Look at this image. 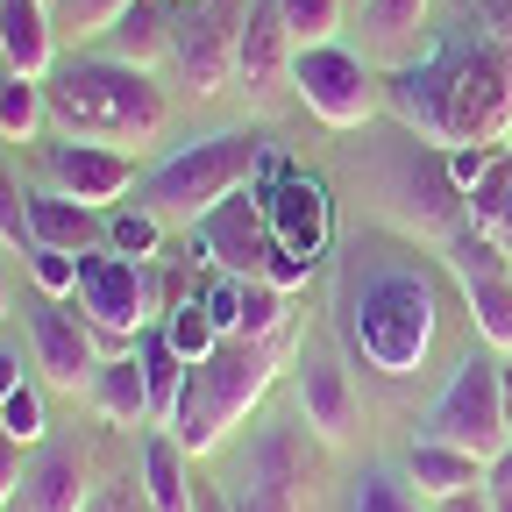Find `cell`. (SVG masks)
<instances>
[{
	"label": "cell",
	"instance_id": "18",
	"mask_svg": "<svg viewBox=\"0 0 512 512\" xmlns=\"http://www.w3.org/2000/svg\"><path fill=\"white\" fill-rule=\"evenodd\" d=\"M427 0H363V57L370 64H392V72H406V64L427 57Z\"/></svg>",
	"mask_w": 512,
	"mask_h": 512
},
{
	"label": "cell",
	"instance_id": "13",
	"mask_svg": "<svg viewBox=\"0 0 512 512\" xmlns=\"http://www.w3.org/2000/svg\"><path fill=\"white\" fill-rule=\"evenodd\" d=\"M43 171H50V185L64 192V200H79V207H93V214H114L121 192L136 185V164H128V150L72 143V136L43 150Z\"/></svg>",
	"mask_w": 512,
	"mask_h": 512
},
{
	"label": "cell",
	"instance_id": "25",
	"mask_svg": "<svg viewBox=\"0 0 512 512\" xmlns=\"http://www.w3.org/2000/svg\"><path fill=\"white\" fill-rule=\"evenodd\" d=\"M185 356L171 349V335L164 328H150L143 335V377H150V420H171L178 413V392H185Z\"/></svg>",
	"mask_w": 512,
	"mask_h": 512
},
{
	"label": "cell",
	"instance_id": "27",
	"mask_svg": "<svg viewBox=\"0 0 512 512\" xmlns=\"http://www.w3.org/2000/svg\"><path fill=\"white\" fill-rule=\"evenodd\" d=\"M235 335H249V342H278V335H285V285H271V278H242Z\"/></svg>",
	"mask_w": 512,
	"mask_h": 512
},
{
	"label": "cell",
	"instance_id": "28",
	"mask_svg": "<svg viewBox=\"0 0 512 512\" xmlns=\"http://www.w3.org/2000/svg\"><path fill=\"white\" fill-rule=\"evenodd\" d=\"M463 214H470L484 235H498V242L512 235V157H505V150H498V164L484 171V185L463 200Z\"/></svg>",
	"mask_w": 512,
	"mask_h": 512
},
{
	"label": "cell",
	"instance_id": "16",
	"mask_svg": "<svg viewBox=\"0 0 512 512\" xmlns=\"http://www.w3.org/2000/svg\"><path fill=\"white\" fill-rule=\"evenodd\" d=\"M299 420H306L313 441H328V448L356 434V384H349V370L328 349L299 356Z\"/></svg>",
	"mask_w": 512,
	"mask_h": 512
},
{
	"label": "cell",
	"instance_id": "5",
	"mask_svg": "<svg viewBox=\"0 0 512 512\" xmlns=\"http://www.w3.org/2000/svg\"><path fill=\"white\" fill-rule=\"evenodd\" d=\"M349 342L363 349L370 370L384 377H413L434 349V285L406 264L370 271L349 292Z\"/></svg>",
	"mask_w": 512,
	"mask_h": 512
},
{
	"label": "cell",
	"instance_id": "31",
	"mask_svg": "<svg viewBox=\"0 0 512 512\" xmlns=\"http://www.w3.org/2000/svg\"><path fill=\"white\" fill-rule=\"evenodd\" d=\"M349 512H420V491H413V477H399V470H363Z\"/></svg>",
	"mask_w": 512,
	"mask_h": 512
},
{
	"label": "cell",
	"instance_id": "38",
	"mask_svg": "<svg viewBox=\"0 0 512 512\" xmlns=\"http://www.w3.org/2000/svg\"><path fill=\"white\" fill-rule=\"evenodd\" d=\"M86 512H150V498H143V484H114V491H100Z\"/></svg>",
	"mask_w": 512,
	"mask_h": 512
},
{
	"label": "cell",
	"instance_id": "19",
	"mask_svg": "<svg viewBox=\"0 0 512 512\" xmlns=\"http://www.w3.org/2000/svg\"><path fill=\"white\" fill-rule=\"evenodd\" d=\"M93 484H86V456L79 448H43L22 477V512H86Z\"/></svg>",
	"mask_w": 512,
	"mask_h": 512
},
{
	"label": "cell",
	"instance_id": "1",
	"mask_svg": "<svg viewBox=\"0 0 512 512\" xmlns=\"http://www.w3.org/2000/svg\"><path fill=\"white\" fill-rule=\"evenodd\" d=\"M384 107L434 150H463V143L505 150V136H512V64L456 22L441 43H427L420 64L392 72Z\"/></svg>",
	"mask_w": 512,
	"mask_h": 512
},
{
	"label": "cell",
	"instance_id": "20",
	"mask_svg": "<svg viewBox=\"0 0 512 512\" xmlns=\"http://www.w3.org/2000/svg\"><path fill=\"white\" fill-rule=\"evenodd\" d=\"M29 235H36L43 249H72V256H86V249L107 242V221H100L93 207H79V200H64L57 185H43V192H29ZM36 242H29V249H36Z\"/></svg>",
	"mask_w": 512,
	"mask_h": 512
},
{
	"label": "cell",
	"instance_id": "30",
	"mask_svg": "<svg viewBox=\"0 0 512 512\" xmlns=\"http://www.w3.org/2000/svg\"><path fill=\"white\" fill-rule=\"evenodd\" d=\"M278 8H285V29L299 50L335 43V29H342V0H278Z\"/></svg>",
	"mask_w": 512,
	"mask_h": 512
},
{
	"label": "cell",
	"instance_id": "10",
	"mask_svg": "<svg viewBox=\"0 0 512 512\" xmlns=\"http://www.w3.org/2000/svg\"><path fill=\"white\" fill-rule=\"evenodd\" d=\"M448 271H456L463 299H470V320H477V335L512 356V249L484 228L470 235H448Z\"/></svg>",
	"mask_w": 512,
	"mask_h": 512
},
{
	"label": "cell",
	"instance_id": "4",
	"mask_svg": "<svg viewBox=\"0 0 512 512\" xmlns=\"http://www.w3.org/2000/svg\"><path fill=\"white\" fill-rule=\"evenodd\" d=\"M264 164V136H249V128H221V136H200L171 150L143 185H136V207L157 214L164 228H200L221 200H235V185Z\"/></svg>",
	"mask_w": 512,
	"mask_h": 512
},
{
	"label": "cell",
	"instance_id": "9",
	"mask_svg": "<svg viewBox=\"0 0 512 512\" xmlns=\"http://www.w3.org/2000/svg\"><path fill=\"white\" fill-rule=\"evenodd\" d=\"M292 93L328 121V128H363L377 114V72L363 50H342V43H320V50H299L292 57Z\"/></svg>",
	"mask_w": 512,
	"mask_h": 512
},
{
	"label": "cell",
	"instance_id": "6",
	"mask_svg": "<svg viewBox=\"0 0 512 512\" xmlns=\"http://www.w3.org/2000/svg\"><path fill=\"white\" fill-rule=\"evenodd\" d=\"M228 512H313V477H306V427L264 420L249 434L242 463L228 477Z\"/></svg>",
	"mask_w": 512,
	"mask_h": 512
},
{
	"label": "cell",
	"instance_id": "15",
	"mask_svg": "<svg viewBox=\"0 0 512 512\" xmlns=\"http://www.w3.org/2000/svg\"><path fill=\"white\" fill-rule=\"evenodd\" d=\"M292 29H285V8L278 0H249L242 15V36H235V79L242 93H278V79H292Z\"/></svg>",
	"mask_w": 512,
	"mask_h": 512
},
{
	"label": "cell",
	"instance_id": "32",
	"mask_svg": "<svg viewBox=\"0 0 512 512\" xmlns=\"http://www.w3.org/2000/svg\"><path fill=\"white\" fill-rule=\"evenodd\" d=\"M121 8L128 0H50V22H57V36H107L121 22Z\"/></svg>",
	"mask_w": 512,
	"mask_h": 512
},
{
	"label": "cell",
	"instance_id": "12",
	"mask_svg": "<svg viewBox=\"0 0 512 512\" xmlns=\"http://www.w3.org/2000/svg\"><path fill=\"white\" fill-rule=\"evenodd\" d=\"M22 320H29V349H36L43 384H57V392H86L93 370H100V349H93V328H86V320L64 313L50 292H36V299L22 306Z\"/></svg>",
	"mask_w": 512,
	"mask_h": 512
},
{
	"label": "cell",
	"instance_id": "45",
	"mask_svg": "<svg viewBox=\"0 0 512 512\" xmlns=\"http://www.w3.org/2000/svg\"><path fill=\"white\" fill-rule=\"evenodd\" d=\"M491 512H512V491H491Z\"/></svg>",
	"mask_w": 512,
	"mask_h": 512
},
{
	"label": "cell",
	"instance_id": "33",
	"mask_svg": "<svg viewBox=\"0 0 512 512\" xmlns=\"http://www.w3.org/2000/svg\"><path fill=\"white\" fill-rule=\"evenodd\" d=\"M157 242H164V221L157 214H107V249L114 256H136V264H150V256H157Z\"/></svg>",
	"mask_w": 512,
	"mask_h": 512
},
{
	"label": "cell",
	"instance_id": "36",
	"mask_svg": "<svg viewBox=\"0 0 512 512\" xmlns=\"http://www.w3.org/2000/svg\"><path fill=\"white\" fill-rule=\"evenodd\" d=\"M463 29L484 36V43L512 64V0H463Z\"/></svg>",
	"mask_w": 512,
	"mask_h": 512
},
{
	"label": "cell",
	"instance_id": "17",
	"mask_svg": "<svg viewBox=\"0 0 512 512\" xmlns=\"http://www.w3.org/2000/svg\"><path fill=\"white\" fill-rule=\"evenodd\" d=\"M0 57H8L15 79H50L57 72V22L50 0H0Z\"/></svg>",
	"mask_w": 512,
	"mask_h": 512
},
{
	"label": "cell",
	"instance_id": "46",
	"mask_svg": "<svg viewBox=\"0 0 512 512\" xmlns=\"http://www.w3.org/2000/svg\"><path fill=\"white\" fill-rule=\"evenodd\" d=\"M505 249H512V235H505Z\"/></svg>",
	"mask_w": 512,
	"mask_h": 512
},
{
	"label": "cell",
	"instance_id": "2",
	"mask_svg": "<svg viewBox=\"0 0 512 512\" xmlns=\"http://www.w3.org/2000/svg\"><path fill=\"white\" fill-rule=\"evenodd\" d=\"M43 100H50V121L64 128L72 143H107V150H128V143H150L171 100L150 72L136 64H114V57H72L43 79Z\"/></svg>",
	"mask_w": 512,
	"mask_h": 512
},
{
	"label": "cell",
	"instance_id": "44",
	"mask_svg": "<svg viewBox=\"0 0 512 512\" xmlns=\"http://www.w3.org/2000/svg\"><path fill=\"white\" fill-rule=\"evenodd\" d=\"M505 441H512V377H505Z\"/></svg>",
	"mask_w": 512,
	"mask_h": 512
},
{
	"label": "cell",
	"instance_id": "42",
	"mask_svg": "<svg viewBox=\"0 0 512 512\" xmlns=\"http://www.w3.org/2000/svg\"><path fill=\"white\" fill-rule=\"evenodd\" d=\"M8 306H15V285H8V242H0V320H8Z\"/></svg>",
	"mask_w": 512,
	"mask_h": 512
},
{
	"label": "cell",
	"instance_id": "21",
	"mask_svg": "<svg viewBox=\"0 0 512 512\" xmlns=\"http://www.w3.org/2000/svg\"><path fill=\"white\" fill-rule=\"evenodd\" d=\"M100 57L136 64V72H157V64L171 57V15H164V0H128L121 22L100 36Z\"/></svg>",
	"mask_w": 512,
	"mask_h": 512
},
{
	"label": "cell",
	"instance_id": "22",
	"mask_svg": "<svg viewBox=\"0 0 512 512\" xmlns=\"http://www.w3.org/2000/svg\"><path fill=\"white\" fill-rule=\"evenodd\" d=\"M192 456H185V441L164 427V434H143V448H136V484H143V498H150V512H192V470H185Z\"/></svg>",
	"mask_w": 512,
	"mask_h": 512
},
{
	"label": "cell",
	"instance_id": "29",
	"mask_svg": "<svg viewBox=\"0 0 512 512\" xmlns=\"http://www.w3.org/2000/svg\"><path fill=\"white\" fill-rule=\"evenodd\" d=\"M164 335H171V349H178L185 363H200V356L221 342V320L207 313V299H200V292H192V299H178V306L164 313Z\"/></svg>",
	"mask_w": 512,
	"mask_h": 512
},
{
	"label": "cell",
	"instance_id": "35",
	"mask_svg": "<svg viewBox=\"0 0 512 512\" xmlns=\"http://www.w3.org/2000/svg\"><path fill=\"white\" fill-rule=\"evenodd\" d=\"M22 256H29V285H36V292H50V299L79 292V256H72V249H43V242H36V249H22Z\"/></svg>",
	"mask_w": 512,
	"mask_h": 512
},
{
	"label": "cell",
	"instance_id": "43",
	"mask_svg": "<svg viewBox=\"0 0 512 512\" xmlns=\"http://www.w3.org/2000/svg\"><path fill=\"white\" fill-rule=\"evenodd\" d=\"M491 491H512V448H505V456L491 463Z\"/></svg>",
	"mask_w": 512,
	"mask_h": 512
},
{
	"label": "cell",
	"instance_id": "26",
	"mask_svg": "<svg viewBox=\"0 0 512 512\" xmlns=\"http://www.w3.org/2000/svg\"><path fill=\"white\" fill-rule=\"evenodd\" d=\"M43 121H50L43 86L8 72V79H0V136H8V143H36V136H43Z\"/></svg>",
	"mask_w": 512,
	"mask_h": 512
},
{
	"label": "cell",
	"instance_id": "11",
	"mask_svg": "<svg viewBox=\"0 0 512 512\" xmlns=\"http://www.w3.org/2000/svg\"><path fill=\"white\" fill-rule=\"evenodd\" d=\"M235 36H242L235 0H185L171 15V57L192 79V93H221L235 79Z\"/></svg>",
	"mask_w": 512,
	"mask_h": 512
},
{
	"label": "cell",
	"instance_id": "8",
	"mask_svg": "<svg viewBox=\"0 0 512 512\" xmlns=\"http://www.w3.org/2000/svg\"><path fill=\"white\" fill-rule=\"evenodd\" d=\"M150 306H157L150 264H136V256H114L107 242L79 256V320H86L93 335H128V342H143V335H150Z\"/></svg>",
	"mask_w": 512,
	"mask_h": 512
},
{
	"label": "cell",
	"instance_id": "14",
	"mask_svg": "<svg viewBox=\"0 0 512 512\" xmlns=\"http://www.w3.org/2000/svg\"><path fill=\"white\" fill-rule=\"evenodd\" d=\"M200 242H207V256H214L228 278H264L271 256H278L264 192H249V200H221V207L200 221Z\"/></svg>",
	"mask_w": 512,
	"mask_h": 512
},
{
	"label": "cell",
	"instance_id": "39",
	"mask_svg": "<svg viewBox=\"0 0 512 512\" xmlns=\"http://www.w3.org/2000/svg\"><path fill=\"white\" fill-rule=\"evenodd\" d=\"M22 477H29V470H22V441L0 434V498H15V491H22Z\"/></svg>",
	"mask_w": 512,
	"mask_h": 512
},
{
	"label": "cell",
	"instance_id": "34",
	"mask_svg": "<svg viewBox=\"0 0 512 512\" xmlns=\"http://www.w3.org/2000/svg\"><path fill=\"white\" fill-rule=\"evenodd\" d=\"M0 434L22 441V448H43V399H36V384H15L8 399H0Z\"/></svg>",
	"mask_w": 512,
	"mask_h": 512
},
{
	"label": "cell",
	"instance_id": "37",
	"mask_svg": "<svg viewBox=\"0 0 512 512\" xmlns=\"http://www.w3.org/2000/svg\"><path fill=\"white\" fill-rule=\"evenodd\" d=\"M0 242H8V249H29L36 242L29 235V192L15 178H0Z\"/></svg>",
	"mask_w": 512,
	"mask_h": 512
},
{
	"label": "cell",
	"instance_id": "40",
	"mask_svg": "<svg viewBox=\"0 0 512 512\" xmlns=\"http://www.w3.org/2000/svg\"><path fill=\"white\" fill-rule=\"evenodd\" d=\"M441 512H491V484H477V491H456V498H441Z\"/></svg>",
	"mask_w": 512,
	"mask_h": 512
},
{
	"label": "cell",
	"instance_id": "24",
	"mask_svg": "<svg viewBox=\"0 0 512 512\" xmlns=\"http://www.w3.org/2000/svg\"><path fill=\"white\" fill-rule=\"evenodd\" d=\"M491 463H477V456H463V448H448V441H413V456H406V477H413V491L420 498H456V491H477V477H484Z\"/></svg>",
	"mask_w": 512,
	"mask_h": 512
},
{
	"label": "cell",
	"instance_id": "47",
	"mask_svg": "<svg viewBox=\"0 0 512 512\" xmlns=\"http://www.w3.org/2000/svg\"><path fill=\"white\" fill-rule=\"evenodd\" d=\"M178 8H185V0H178Z\"/></svg>",
	"mask_w": 512,
	"mask_h": 512
},
{
	"label": "cell",
	"instance_id": "3",
	"mask_svg": "<svg viewBox=\"0 0 512 512\" xmlns=\"http://www.w3.org/2000/svg\"><path fill=\"white\" fill-rule=\"evenodd\" d=\"M278 384V342H249V335H221L200 363L185 370V392L178 413L164 420L185 456H214V448L264 406V392Z\"/></svg>",
	"mask_w": 512,
	"mask_h": 512
},
{
	"label": "cell",
	"instance_id": "23",
	"mask_svg": "<svg viewBox=\"0 0 512 512\" xmlns=\"http://www.w3.org/2000/svg\"><path fill=\"white\" fill-rule=\"evenodd\" d=\"M86 399H93V406H100V420H114V427H150V377H143V349H136V356L100 363V370H93V384H86Z\"/></svg>",
	"mask_w": 512,
	"mask_h": 512
},
{
	"label": "cell",
	"instance_id": "7",
	"mask_svg": "<svg viewBox=\"0 0 512 512\" xmlns=\"http://www.w3.org/2000/svg\"><path fill=\"white\" fill-rule=\"evenodd\" d=\"M427 441H448V448H463V456L477 463H498L505 456V370L470 356L456 377L441 384V399L427 406Z\"/></svg>",
	"mask_w": 512,
	"mask_h": 512
},
{
	"label": "cell",
	"instance_id": "41",
	"mask_svg": "<svg viewBox=\"0 0 512 512\" xmlns=\"http://www.w3.org/2000/svg\"><path fill=\"white\" fill-rule=\"evenodd\" d=\"M15 384H22V356H15V349H0V399H8Z\"/></svg>",
	"mask_w": 512,
	"mask_h": 512
}]
</instances>
